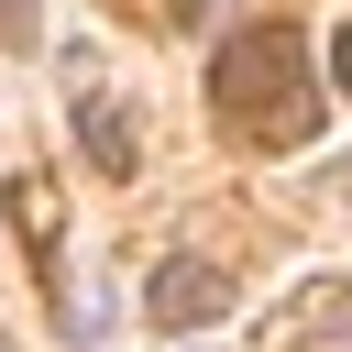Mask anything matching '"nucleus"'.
<instances>
[{"mask_svg": "<svg viewBox=\"0 0 352 352\" xmlns=\"http://www.w3.org/2000/svg\"><path fill=\"white\" fill-rule=\"evenodd\" d=\"M209 88H220V121H231L242 143H308V132H319V88H308V33H297V22L231 33L220 66H209Z\"/></svg>", "mask_w": 352, "mask_h": 352, "instance_id": "obj_1", "label": "nucleus"}, {"mask_svg": "<svg viewBox=\"0 0 352 352\" xmlns=\"http://www.w3.org/2000/svg\"><path fill=\"white\" fill-rule=\"evenodd\" d=\"M242 286L220 275V264H154V286H143V308L165 319V330H198V319H220Z\"/></svg>", "mask_w": 352, "mask_h": 352, "instance_id": "obj_2", "label": "nucleus"}, {"mask_svg": "<svg viewBox=\"0 0 352 352\" xmlns=\"http://www.w3.org/2000/svg\"><path fill=\"white\" fill-rule=\"evenodd\" d=\"M77 143H88V165H99V176H132V132H121L110 88H88V99H77Z\"/></svg>", "mask_w": 352, "mask_h": 352, "instance_id": "obj_3", "label": "nucleus"}, {"mask_svg": "<svg viewBox=\"0 0 352 352\" xmlns=\"http://www.w3.org/2000/svg\"><path fill=\"white\" fill-rule=\"evenodd\" d=\"M22 231H33V242H55V187H33V176H22Z\"/></svg>", "mask_w": 352, "mask_h": 352, "instance_id": "obj_4", "label": "nucleus"}, {"mask_svg": "<svg viewBox=\"0 0 352 352\" xmlns=\"http://www.w3.org/2000/svg\"><path fill=\"white\" fill-rule=\"evenodd\" d=\"M33 33H44V11L33 0H0V44H33Z\"/></svg>", "mask_w": 352, "mask_h": 352, "instance_id": "obj_5", "label": "nucleus"}, {"mask_svg": "<svg viewBox=\"0 0 352 352\" xmlns=\"http://www.w3.org/2000/svg\"><path fill=\"white\" fill-rule=\"evenodd\" d=\"M330 77H341V99H352V22H341V44H330Z\"/></svg>", "mask_w": 352, "mask_h": 352, "instance_id": "obj_6", "label": "nucleus"}, {"mask_svg": "<svg viewBox=\"0 0 352 352\" xmlns=\"http://www.w3.org/2000/svg\"><path fill=\"white\" fill-rule=\"evenodd\" d=\"M0 352H11V341H0Z\"/></svg>", "mask_w": 352, "mask_h": 352, "instance_id": "obj_7", "label": "nucleus"}]
</instances>
